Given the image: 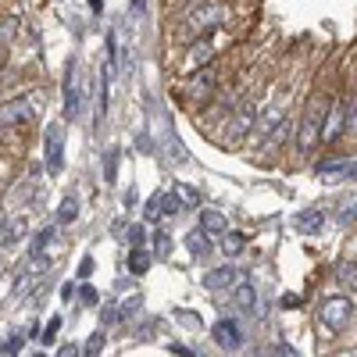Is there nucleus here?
<instances>
[{
    "label": "nucleus",
    "instance_id": "f257e3e1",
    "mask_svg": "<svg viewBox=\"0 0 357 357\" xmlns=\"http://www.w3.org/2000/svg\"><path fill=\"white\" fill-rule=\"evenodd\" d=\"M329 107H333L329 93H325V89H311L307 111L301 118V129H296V151L301 154H311L321 143V129H325V118H329Z\"/></svg>",
    "mask_w": 357,
    "mask_h": 357
},
{
    "label": "nucleus",
    "instance_id": "f03ea898",
    "mask_svg": "<svg viewBox=\"0 0 357 357\" xmlns=\"http://www.w3.org/2000/svg\"><path fill=\"white\" fill-rule=\"evenodd\" d=\"M350 318H354V304H350V296L333 293V296H325V301H321L318 321H321L329 333H343L347 325H350Z\"/></svg>",
    "mask_w": 357,
    "mask_h": 357
},
{
    "label": "nucleus",
    "instance_id": "7ed1b4c3",
    "mask_svg": "<svg viewBox=\"0 0 357 357\" xmlns=\"http://www.w3.org/2000/svg\"><path fill=\"white\" fill-rule=\"evenodd\" d=\"M257 126V104H243L240 111H232L229 114V126H225V146H236V143H243L247 132Z\"/></svg>",
    "mask_w": 357,
    "mask_h": 357
},
{
    "label": "nucleus",
    "instance_id": "20e7f679",
    "mask_svg": "<svg viewBox=\"0 0 357 357\" xmlns=\"http://www.w3.org/2000/svg\"><path fill=\"white\" fill-rule=\"evenodd\" d=\"M243 282V272L236 264H218L211 272H204V289L207 293H225V289H236Z\"/></svg>",
    "mask_w": 357,
    "mask_h": 357
},
{
    "label": "nucleus",
    "instance_id": "39448f33",
    "mask_svg": "<svg viewBox=\"0 0 357 357\" xmlns=\"http://www.w3.org/2000/svg\"><path fill=\"white\" fill-rule=\"evenodd\" d=\"M218 93V68H197L193 79L186 82V97L190 100H211Z\"/></svg>",
    "mask_w": 357,
    "mask_h": 357
},
{
    "label": "nucleus",
    "instance_id": "423d86ee",
    "mask_svg": "<svg viewBox=\"0 0 357 357\" xmlns=\"http://www.w3.org/2000/svg\"><path fill=\"white\" fill-rule=\"evenodd\" d=\"M33 114H36L33 97H15L4 104V126H25V122H33Z\"/></svg>",
    "mask_w": 357,
    "mask_h": 357
},
{
    "label": "nucleus",
    "instance_id": "0eeeda50",
    "mask_svg": "<svg viewBox=\"0 0 357 357\" xmlns=\"http://www.w3.org/2000/svg\"><path fill=\"white\" fill-rule=\"evenodd\" d=\"M211 340H215L222 350H240V347H243V333H240V325L229 321V318L211 325Z\"/></svg>",
    "mask_w": 357,
    "mask_h": 357
},
{
    "label": "nucleus",
    "instance_id": "6e6552de",
    "mask_svg": "<svg viewBox=\"0 0 357 357\" xmlns=\"http://www.w3.org/2000/svg\"><path fill=\"white\" fill-rule=\"evenodd\" d=\"M61 136H65L61 126L47 129V168L50 172H61Z\"/></svg>",
    "mask_w": 357,
    "mask_h": 357
},
{
    "label": "nucleus",
    "instance_id": "1a4fd4ad",
    "mask_svg": "<svg viewBox=\"0 0 357 357\" xmlns=\"http://www.w3.org/2000/svg\"><path fill=\"white\" fill-rule=\"evenodd\" d=\"M232 301H236V311H243V314H254L257 311V289H254V282H240L232 289Z\"/></svg>",
    "mask_w": 357,
    "mask_h": 357
},
{
    "label": "nucleus",
    "instance_id": "9d476101",
    "mask_svg": "<svg viewBox=\"0 0 357 357\" xmlns=\"http://www.w3.org/2000/svg\"><path fill=\"white\" fill-rule=\"evenodd\" d=\"M79 97H82V89L75 82V61L68 65V79H65V118H75L79 114Z\"/></svg>",
    "mask_w": 357,
    "mask_h": 357
},
{
    "label": "nucleus",
    "instance_id": "9b49d317",
    "mask_svg": "<svg viewBox=\"0 0 357 357\" xmlns=\"http://www.w3.org/2000/svg\"><path fill=\"white\" fill-rule=\"evenodd\" d=\"M186 250H190L197 261H207V254H211V240H207V232H204V229L186 232Z\"/></svg>",
    "mask_w": 357,
    "mask_h": 357
},
{
    "label": "nucleus",
    "instance_id": "f8f14e48",
    "mask_svg": "<svg viewBox=\"0 0 357 357\" xmlns=\"http://www.w3.org/2000/svg\"><path fill=\"white\" fill-rule=\"evenodd\" d=\"M200 229H204L207 236H222V232L229 229V222H225L222 211H211V207H207V211L200 215Z\"/></svg>",
    "mask_w": 357,
    "mask_h": 357
},
{
    "label": "nucleus",
    "instance_id": "ddd939ff",
    "mask_svg": "<svg viewBox=\"0 0 357 357\" xmlns=\"http://www.w3.org/2000/svg\"><path fill=\"white\" fill-rule=\"evenodd\" d=\"M151 264H154V254L151 250H146V247H132V254H129V272L132 275L151 272Z\"/></svg>",
    "mask_w": 357,
    "mask_h": 357
},
{
    "label": "nucleus",
    "instance_id": "4468645a",
    "mask_svg": "<svg viewBox=\"0 0 357 357\" xmlns=\"http://www.w3.org/2000/svg\"><path fill=\"white\" fill-rule=\"evenodd\" d=\"M321 225H325V211H321V207H314V211H304V215H296V229H301L304 236L318 232Z\"/></svg>",
    "mask_w": 357,
    "mask_h": 357
},
{
    "label": "nucleus",
    "instance_id": "2eb2a0df",
    "mask_svg": "<svg viewBox=\"0 0 357 357\" xmlns=\"http://www.w3.org/2000/svg\"><path fill=\"white\" fill-rule=\"evenodd\" d=\"M247 247V236L243 232H222V250H225V257H236Z\"/></svg>",
    "mask_w": 357,
    "mask_h": 357
},
{
    "label": "nucleus",
    "instance_id": "dca6fc26",
    "mask_svg": "<svg viewBox=\"0 0 357 357\" xmlns=\"http://www.w3.org/2000/svg\"><path fill=\"white\" fill-rule=\"evenodd\" d=\"M336 279H340V286H347V289L357 293V261H343L336 268Z\"/></svg>",
    "mask_w": 357,
    "mask_h": 357
},
{
    "label": "nucleus",
    "instance_id": "f3484780",
    "mask_svg": "<svg viewBox=\"0 0 357 357\" xmlns=\"http://www.w3.org/2000/svg\"><path fill=\"white\" fill-rule=\"evenodd\" d=\"M204 61H211V43H207V40H204V43H197V50L186 57V68H190V72H197V68H204Z\"/></svg>",
    "mask_w": 357,
    "mask_h": 357
},
{
    "label": "nucleus",
    "instance_id": "a211bd4d",
    "mask_svg": "<svg viewBox=\"0 0 357 357\" xmlns=\"http://www.w3.org/2000/svg\"><path fill=\"white\" fill-rule=\"evenodd\" d=\"M158 200H161V211H165V215H178V211L186 207V204H183V197H178L175 190H172V193H161Z\"/></svg>",
    "mask_w": 357,
    "mask_h": 357
},
{
    "label": "nucleus",
    "instance_id": "6ab92c4d",
    "mask_svg": "<svg viewBox=\"0 0 357 357\" xmlns=\"http://www.w3.org/2000/svg\"><path fill=\"white\" fill-rule=\"evenodd\" d=\"M75 215H79V204H75V197H65V200H61V207H57V222L72 225V222H75Z\"/></svg>",
    "mask_w": 357,
    "mask_h": 357
},
{
    "label": "nucleus",
    "instance_id": "aec40b11",
    "mask_svg": "<svg viewBox=\"0 0 357 357\" xmlns=\"http://www.w3.org/2000/svg\"><path fill=\"white\" fill-rule=\"evenodd\" d=\"M22 232H25V222H22V218L8 222V225H4V247H15V243L22 240Z\"/></svg>",
    "mask_w": 357,
    "mask_h": 357
},
{
    "label": "nucleus",
    "instance_id": "412c9836",
    "mask_svg": "<svg viewBox=\"0 0 357 357\" xmlns=\"http://www.w3.org/2000/svg\"><path fill=\"white\" fill-rule=\"evenodd\" d=\"M175 193L183 197V204H186V207H200V193H197L193 186H186V183H178V186H175Z\"/></svg>",
    "mask_w": 357,
    "mask_h": 357
},
{
    "label": "nucleus",
    "instance_id": "4be33fe9",
    "mask_svg": "<svg viewBox=\"0 0 357 357\" xmlns=\"http://www.w3.org/2000/svg\"><path fill=\"white\" fill-rule=\"evenodd\" d=\"M347 132L357 136V93L347 97Z\"/></svg>",
    "mask_w": 357,
    "mask_h": 357
},
{
    "label": "nucleus",
    "instance_id": "5701e85b",
    "mask_svg": "<svg viewBox=\"0 0 357 357\" xmlns=\"http://www.w3.org/2000/svg\"><path fill=\"white\" fill-rule=\"evenodd\" d=\"M50 236H54V229H43V232H36V240H33V257H36V254H43V247L50 243Z\"/></svg>",
    "mask_w": 357,
    "mask_h": 357
},
{
    "label": "nucleus",
    "instance_id": "b1692460",
    "mask_svg": "<svg viewBox=\"0 0 357 357\" xmlns=\"http://www.w3.org/2000/svg\"><path fill=\"white\" fill-rule=\"evenodd\" d=\"M100 347H104V336L97 333V336H89V340H86V350H82V354L93 357V354H100Z\"/></svg>",
    "mask_w": 357,
    "mask_h": 357
},
{
    "label": "nucleus",
    "instance_id": "393cba45",
    "mask_svg": "<svg viewBox=\"0 0 357 357\" xmlns=\"http://www.w3.org/2000/svg\"><path fill=\"white\" fill-rule=\"evenodd\" d=\"M18 347H22V336H11V340H4V357H15V354H18Z\"/></svg>",
    "mask_w": 357,
    "mask_h": 357
},
{
    "label": "nucleus",
    "instance_id": "a878e982",
    "mask_svg": "<svg viewBox=\"0 0 357 357\" xmlns=\"http://www.w3.org/2000/svg\"><path fill=\"white\" fill-rule=\"evenodd\" d=\"M143 232H146L143 225H132V229H129V243H132V247H143Z\"/></svg>",
    "mask_w": 357,
    "mask_h": 357
},
{
    "label": "nucleus",
    "instance_id": "bb28decb",
    "mask_svg": "<svg viewBox=\"0 0 357 357\" xmlns=\"http://www.w3.org/2000/svg\"><path fill=\"white\" fill-rule=\"evenodd\" d=\"M114 158H118V151H107V158H104V168H107V183H114Z\"/></svg>",
    "mask_w": 357,
    "mask_h": 357
},
{
    "label": "nucleus",
    "instance_id": "cd10ccee",
    "mask_svg": "<svg viewBox=\"0 0 357 357\" xmlns=\"http://www.w3.org/2000/svg\"><path fill=\"white\" fill-rule=\"evenodd\" d=\"M79 296H82V304H97V289H93V286H82Z\"/></svg>",
    "mask_w": 357,
    "mask_h": 357
},
{
    "label": "nucleus",
    "instance_id": "c85d7f7f",
    "mask_svg": "<svg viewBox=\"0 0 357 357\" xmlns=\"http://www.w3.org/2000/svg\"><path fill=\"white\" fill-rule=\"evenodd\" d=\"M57 329H61V318H50V325H47V333H43V340L50 343V340L57 336Z\"/></svg>",
    "mask_w": 357,
    "mask_h": 357
},
{
    "label": "nucleus",
    "instance_id": "c756f323",
    "mask_svg": "<svg viewBox=\"0 0 357 357\" xmlns=\"http://www.w3.org/2000/svg\"><path fill=\"white\" fill-rule=\"evenodd\" d=\"M89 272H93V257H82V264H79V279H86Z\"/></svg>",
    "mask_w": 357,
    "mask_h": 357
},
{
    "label": "nucleus",
    "instance_id": "7c9ffc66",
    "mask_svg": "<svg viewBox=\"0 0 357 357\" xmlns=\"http://www.w3.org/2000/svg\"><path fill=\"white\" fill-rule=\"evenodd\" d=\"M168 350H172V354H183V357H193V354H197V350H190V347H183V343H172Z\"/></svg>",
    "mask_w": 357,
    "mask_h": 357
},
{
    "label": "nucleus",
    "instance_id": "2f4dec72",
    "mask_svg": "<svg viewBox=\"0 0 357 357\" xmlns=\"http://www.w3.org/2000/svg\"><path fill=\"white\" fill-rule=\"evenodd\" d=\"M158 254H168V236L158 232Z\"/></svg>",
    "mask_w": 357,
    "mask_h": 357
},
{
    "label": "nucleus",
    "instance_id": "473e14b6",
    "mask_svg": "<svg viewBox=\"0 0 357 357\" xmlns=\"http://www.w3.org/2000/svg\"><path fill=\"white\" fill-rule=\"evenodd\" d=\"M178 318H183V325H197V314H190V311H183Z\"/></svg>",
    "mask_w": 357,
    "mask_h": 357
},
{
    "label": "nucleus",
    "instance_id": "72a5a7b5",
    "mask_svg": "<svg viewBox=\"0 0 357 357\" xmlns=\"http://www.w3.org/2000/svg\"><path fill=\"white\" fill-rule=\"evenodd\" d=\"M272 354H296V350H293V347H289V343H279V347H275V350H272Z\"/></svg>",
    "mask_w": 357,
    "mask_h": 357
},
{
    "label": "nucleus",
    "instance_id": "f704fd0d",
    "mask_svg": "<svg viewBox=\"0 0 357 357\" xmlns=\"http://www.w3.org/2000/svg\"><path fill=\"white\" fill-rule=\"evenodd\" d=\"M143 4H146V0H132V8H136V11H143Z\"/></svg>",
    "mask_w": 357,
    "mask_h": 357
}]
</instances>
